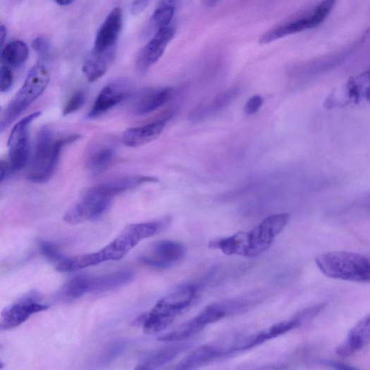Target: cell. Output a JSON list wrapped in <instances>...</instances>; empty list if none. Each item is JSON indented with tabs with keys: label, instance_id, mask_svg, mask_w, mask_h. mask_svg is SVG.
Instances as JSON below:
<instances>
[{
	"label": "cell",
	"instance_id": "obj_21",
	"mask_svg": "<svg viewBox=\"0 0 370 370\" xmlns=\"http://www.w3.org/2000/svg\"><path fill=\"white\" fill-rule=\"evenodd\" d=\"M135 278L132 271H119L99 276H90L88 293L117 290L128 285Z\"/></svg>",
	"mask_w": 370,
	"mask_h": 370
},
{
	"label": "cell",
	"instance_id": "obj_40",
	"mask_svg": "<svg viewBox=\"0 0 370 370\" xmlns=\"http://www.w3.org/2000/svg\"><path fill=\"white\" fill-rule=\"evenodd\" d=\"M7 37V30L4 25H1L0 26V41H1V47L2 48L4 46L5 41Z\"/></svg>",
	"mask_w": 370,
	"mask_h": 370
},
{
	"label": "cell",
	"instance_id": "obj_8",
	"mask_svg": "<svg viewBox=\"0 0 370 370\" xmlns=\"http://www.w3.org/2000/svg\"><path fill=\"white\" fill-rule=\"evenodd\" d=\"M290 219L288 214L271 215L249 233V246L246 257L253 258L266 251L288 226Z\"/></svg>",
	"mask_w": 370,
	"mask_h": 370
},
{
	"label": "cell",
	"instance_id": "obj_2",
	"mask_svg": "<svg viewBox=\"0 0 370 370\" xmlns=\"http://www.w3.org/2000/svg\"><path fill=\"white\" fill-rule=\"evenodd\" d=\"M197 289L195 285L182 286L160 300L149 313L137 319L147 334H156L172 324L194 302Z\"/></svg>",
	"mask_w": 370,
	"mask_h": 370
},
{
	"label": "cell",
	"instance_id": "obj_33",
	"mask_svg": "<svg viewBox=\"0 0 370 370\" xmlns=\"http://www.w3.org/2000/svg\"><path fill=\"white\" fill-rule=\"evenodd\" d=\"M124 341L120 340L111 345L102 354L101 362L102 364H109L117 359L125 349Z\"/></svg>",
	"mask_w": 370,
	"mask_h": 370
},
{
	"label": "cell",
	"instance_id": "obj_43",
	"mask_svg": "<svg viewBox=\"0 0 370 370\" xmlns=\"http://www.w3.org/2000/svg\"><path fill=\"white\" fill-rule=\"evenodd\" d=\"M19 1H22V0H19Z\"/></svg>",
	"mask_w": 370,
	"mask_h": 370
},
{
	"label": "cell",
	"instance_id": "obj_14",
	"mask_svg": "<svg viewBox=\"0 0 370 370\" xmlns=\"http://www.w3.org/2000/svg\"><path fill=\"white\" fill-rule=\"evenodd\" d=\"M123 27V11L113 8L106 18L97 32L94 49L105 51L116 49Z\"/></svg>",
	"mask_w": 370,
	"mask_h": 370
},
{
	"label": "cell",
	"instance_id": "obj_35",
	"mask_svg": "<svg viewBox=\"0 0 370 370\" xmlns=\"http://www.w3.org/2000/svg\"><path fill=\"white\" fill-rule=\"evenodd\" d=\"M32 47L41 59H46L51 51L49 41L43 36L38 37L33 41Z\"/></svg>",
	"mask_w": 370,
	"mask_h": 370
},
{
	"label": "cell",
	"instance_id": "obj_30",
	"mask_svg": "<svg viewBox=\"0 0 370 370\" xmlns=\"http://www.w3.org/2000/svg\"><path fill=\"white\" fill-rule=\"evenodd\" d=\"M350 81L357 100L359 101L364 98L370 102V70L357 78H351Z\"/></svg>",
	"mask_w": 370,
	"mask_h": 370
},
{
	"label": "cell",
	"instance_id": "obj_31",
	"mask_svg": "<svg viewBox=\"0 0 370 370\" xmlns=\"http://www.w3.org/2000/svg\"><path fill=\"white\" fill-rule=\"evenodd\" d=\"M87 99V95L82 90L75 92L66 101L63 113L64 116L72 115V113L80 109Z\"/></svg>",
	"mask_w": 370,
	"mask_h": 370
},
{
	"label": "cell",
	"instance_id": "obj_4",
	"mask_svg": "<svg viewBox=\"0 0 370 370\" xmlns=\"http://www.w3.org/2000/svg\"><path fill=\"white\" fill-rule=\"evenodd\" d=\"M50 80L48 68L36 64L27 73L21 88L6 108L0 128L4 131L44 93Z\"/></svg>",
	"mask_w": 370,
	"mask_h": 370
},
{
	"label": "cell",
	"instance_id": "obj_32",
	"mask_svg": "<svg viewBox=\"0 0 370 370\" xmlns=\"http://www.w3.org/2000/svg\"><path fill=\"white\" fill-rule=\"evenodd\" d=\"M39 249L44 257L51 263L61 262L65 259L58 247L47 241H41Z\"/></svg>",
	"mask_w": 370,
	"mask_h": 370
},
{
	"label": "cell",
	"instance_id": "obj_7",
	"mask_svg": "<svg viewBox=\"0 0 370 370\" xmlns=\"http://www.w3.org/2000/svg\"><path fill=\"white\" fill-rule=\"evenodd\" d=\"M41 113V111L34 112L14 125L8 140L6 159L9 175L20 172L30 160V128Z\"/></svg>",
	"mask_w": 370,
	"mask_h": 370
},
{
	"label": "cell",
	"instance_id": "obj_20",
	"mask_svg": "<svg viewBox=\"0 0 370 370\" xmlns=\"http://www.w3.org/2000/svg\"><path fill=\"white\" fill-rule=\"evenodd\" d=\"M234 352L233 348L226 349L214 345H204L188 354L177 368L180 369L198 368Z\"/></svg>",
	"mask_w": 370,
	"mask_h": 370
},
{
	"label": "cell",
	"instance_id": "obj_27",
	"mask_svg": "<svg viewBox=\"0 0 370 370\" xmlns=\"http://www.w3.org/2000/svg\"><path fill=\"white\" fill-rule=\"evenodd\" d=\"M103 263L99 252L80 254L75 257L65 259L56 266L59 272H73L94 266Z\"/></svg>",
	"mask_w": 370,
	"mask_h": 370
},
{
	"label": "cell",
	"instance_id": "obj_17",
	"mask_svg": "<svg viewBox=\"0 0 370 370\" xmlns=\"http://www.w3.org/2000/svg\"><path fill=\"white\" fill-rule=\"evenodd\" d=\"M370 344V315L362 319L336 349L340 357L352 356Z\"/></svg>",
	"mask_w": 370,
	"mask_h": 370
},
{
	"label": "cell",
	"instance_id": "obj_16",
	"mask_svg": "<svg viewBox=\"0 0 370 370\" xmlns=\"http://www.w3.org/2000/svg\"><path fill=\"white\" fill-rule=\"evenodd\" d=\"M173 88L150 89L140 93L134 104V111L137 116H147L158 110L173 99Z\"/></svg>",
	"mask_w": 370,
	"mask_h": 370
},
{
	"label": "cell",
	"instance_id": "obj_11",
	"mask_svg": "<svg viewBox=\"0 0 370 370\" xmlns=\"http://www.w3.org/2000/svg\"><path fill=\"white\" fill-rule=\"evenodd\" d=\"M47 309V306L39 302L35 293L25 295L4 310L0 323L1 329L14 328L25 322L35 313Z\"/></svg>",
	"mask_w": 370,
	"mask_h": 370
},
{
	"label": "cell",
	"instance_id": "obj_19",
	"mask_svg": "<svg viewBox=\"0 0 370 370\" xmlns=\"http://www.w3.org/2000/svg\"><path fill=\"white\" fill-rule=\"evenodd\" d=\"M115 58L116 49L105 51L93 49L83 62L82 73L90 82H95L106 74Z\"/></svg>",
	"mask_w": 370,
	"mask_h": 370
},
{
	"label": "cell",
	"instance_id": "obj_28",
	"mask_svg": "<svg viewBox=\"0 0 370 370\" xmlns=\"http://www.w3.org/2000/svg\"><path fill=\"white\" fill-rule=\"evenodd\" d=\"M238 90L237 89L230 90L218 95L212 101L206 105L197 107L192 113V120H199L212 113L211 112L218 111L229 104L237 97Z\"/></svg>",
	"mask_w": 370,
	"mask_h": 370
},
{
	"label": "cell",
	"instance_id": "obj_22",
	"mask_svg": "<svg viewBox=\"0 0 370 370\" xmlns=\"http://www.w3.org/2000/svg\"><path fill=\"white\" fill-rule=\"evenodd\" d=\"M316 27L317 26L310 16L273 28V30L262 35L259 39V43L261 45H266L283 37L293 35Z\"/></svg>",
	"mask_w": 370,
	"mask_h": 370
},
{
	"label": "cell",
	"instance_id": "obj_9",
	"mask_svg": "<svg viewBox=\"0 0 370 370\" xmlns=\"http://www.w3.org/2000/svg\"><path fill=\"white\" fill-rule=\"evenodd\" d=\"M175 33V25H171L161 28L153 35L152 39L137 54L136 67L140 72H147L160 60Z\"/></svg>",
	"mask_w": 370,
	"mask_h": 370
},
{
	"label": "cell",
	"instance_id": "obj_15",
	"mask_svg": "<svg viewBox=\"0 0 370 370\" xmlns=\"http://www.w3.org/2000/svg\"><path fill=\"white\" fill-rule=\"evenodd\" d=\"M169 119L170 116L165 117L144 125L128 129L123 135V143L130 148H137L150 143L161 135Z\"/></svg>",
	"mask_w": 370,
	"mask_h": 370
},
{
	"label": "cell",
	"instance_id": "obj_24",
	"mask_svg": "<svg viewBox=\"0 0 370 370\" xmlns=\"http://www.w3.org/2000/svg\"><path fill=\"white\" fill-rule=\"evenodd\" d=\"M178 0H161L154 12L149 25L148 32L154 35L161 28L172 24L175 14Z\"/></svg>",
	"mask_w": 370,
	"mask_h": 370
},
{
	"label": "cell",
	"instance_id": "obj_42",
	"mask_svg": "<svg viewBox=\"0 0 370 370\" xmlns=\"http://www.w3.org/2000/svg\"><path fill=\"white\" fill-rule=\"evenodd\" d=\"M221 1V0H204V5L209 8L215 6Z\"/></svg>",
	"mask_w": 370,
	"mask_h": 370
},
{
	"label": "cell",
	"instance_id": "obj_41",
	"mask_svg": "<svg viewBox=\"0 0 370 370\" xmlns=\"http://www.w3.org/2000/svg\"><path fill=\"white\" fill-rule=\"evenodd\" d=\"M54 1L61 6H67L71 5L74 0H54Z\"/></svg>",
	"mask_w": 370,
	"mask_h": 370
},
{
	"label": "cell",
	"instance_id": "obj_13",
	"mask_svg": "<svg viewBox=\"0 0 370 370\" xmlns=\"http://www.w3.org/2000/svg\"><path fill=\"white\" fill-rule=\"evenodd\" d=\"M130 94L129 88L123 84H108L97 96L88 118L95 119L104 116L111 109L129 98Z\"/></svg>",
	"mask_w": 370,
	"mask_h": 370
},
{
	"label": "cell",
	"instance_id": "obj_6",
	"mask_svg": "<svg viewBox=\"0 0 370 370\" xmlns=\"http://www.w3.org/2000/svg\"><path fill=\"white\" fill-rule=\"evenodd\" d=\"M113 198L105 195L96 185L82 195L66 213L63 220L70 225L99 220L108 213Z\"/></svg>",
	"mask_w": 370,
	"mask_h": 370
},
{
	"label": "cell",
	"instance_id": "obj_23",
	"mask_svg": "<svg viewBox=\"0 0 370 370\" xmlns=\"http://www.w3.org/2000/svg\"><path fill=\"white\" fill-rule=\"evenodd\" d=\"M209 247L218 249L227 255H247L249 246L248 233L238 232L236 234L221 239H216L209 242Z\"/></svg>",
	"mask_w": 370,
	"mask_h": 370
},
{
	"label": "cell",
	"instance_id": "obj_39",
	"mask_svg": "<svg viewBox=\"0 0 370 370\" xmlns=\"http://www.w3.org/2000/svg\"><path fill=\"white\" fill-rule=\"evenodd\" d=\"M326 364L331 366H333L338 369H354V366H350L347 364L340 363L338 362H335V361H328Z\"/></svg>",
	"mask_w": 370,
	"mask_h": 370
},
{
	"label": "cell",
	"instance_id": "obj_10",
	"mask_svg": "<svg viewBox=\"0 0 370 370\" xmlns=\"http://www.w3.org/2000/svg\"><path fill=\"white\" fill-rule=\"evenodd\" d=\"M118 153L116 142L109 138L94 140L85 154V165L93 175L104 173L115 160Z\"/></svg>",
	"mask_w": 370,
	"mask_h": 370
},
{
	"label": "cell",
	"instance_id": "obj_18",
	"mask_svg": "<svg viewBox=\"0 0 370 370\" xmlns=\"http://www.w3.org/2000/svg\"><path fill=\"white\" fill-rule=\"evenodd\" d=\"M302 325V323L297 316L292 319L274 324L270 328L242 341L240 345L237 346L236 352L245 351L260 346L265 343L266 341L285 334Z\"/></svg>",
	"mask_w": 370,
	"mask_h": 370
},
{
	"label": "cell",
	"instance_id": "obj_26",
	"mask_svg": "<svg viewBox=\"0 0 370 370\" xmlns=\"http://www.w3.org/2000/svg\"><path fill=\"white\" fill-rule=\"evenodd\" d=\"M28 48L22 40H14L6 44L2 49V65L9 68H19L28 58Z\"/></svg>",
	"mask_w": 370,
	"mask_h": 370
},
{
	"label": "cell",
	"instance_id": "obj_34",
	"mask_svg": "<svg viewBox=\"0 0 370 370\" xmlns=\"http://www.w3.org/2000/svg\"><path fill=\"white\" fill-rule=\"evenodd\" d=\"M335 5V0H325L316 9L314 13L311 15L313 20L316 25H319L329 15Z\"/></svg>",
	"mask_w": 370,
	"mask_h": 370
},
{
	"label": "cell",
	"instance_id": "obj_37",
	"mask_svg": "<svg viewBox=\"0 0 370 370\" xmlns=\"http://www.w3.org/2000/svg\"><path fill=\"white\" fill-rule=\"evenodd\" d=\"M264 103L263 99L259 95H256L251 97L246 103L245 106V112L247 116H252L256 112H258Z\"/></svg>",
	"mask_w": 370,
	"mask_h": 370
},
{
	"label": "cell",
	"instance_id": "obj_25",
	"mask_svg": "<svg viewBox=\"0 0 370 370\" xmlns=\"http://www.w3.org/2000/svg\"><path fill=\"white\" fill-rule=\"evenodd\" d=\"M187 347L188 345L183 343L161 349L138 364L135 369H157L174 359Z\"/></svg>",
	"mask_w": 370,
	"mask_h": 370
},
{
	"label": "cell",
	"instance_id": "obj_38",
	"mask_svg": "<svg viewBox=\"0 0 370 370\" xmlns=\"http://www.w3.org/2000/svg\"><path fill=\"white\" fill-rule=\"evenodd\" d=\"M150 0H133L130 13L132 16H137L143 13L148 7Z\"/></svg>",
	"mask_w": 370,
	"mask_h": 370
},
{
	"label": "cell",
	"instance_id": "obj_5",
	"mask_svg": "<svg viewBox=\"0 0 370 370\" xmlns=\"http://www.w3.org/2000/svg\"><path fill=\"white\" fill-rule=\"evenodd\" d=\"M169 223L170 218H164L128 225L117 238L99 251L102 261L121 260L142 240L164 231Z\"/></svg>",
	"mask_w": 370,
	"mask_h": 370
},
{
	"label": "cell",
	"instance_id": "obj_29",
	"mask_svg": "<svg viewBox=\"0 0 370 370\" xmlns=\"http://www.w3.org/2000/svg\"><path fill=\"white\" fill-rule=\"evenodd\" d=\"M90 276H80L67 282L61 295L67 300H75L88 293Z\"/></svg>",
	"mask_w": 370,
	"mask_h": 370
},
{
	"label": "cell",
	"instance_id": "obj_36",
	"mask_svg": "<svg viewBox=\"0 0 370 370\" xmlns=\"http://www.w3.org/2000/svg\"><path fill=\"white\" fill-rule=\"evenodd\" d=\"M13 74L11 68L1 66V92L6 93L9 92L13 85Z\"/></svg>",
	"mask_w": 370,
	"mask_h": 370
},
{
	"label": "cell",
	"instance_id": "obj_12",
	"mask_svg": "<svg viewBox=\"0 0 370 370\" xmlns=\"http://www.w3.org/2000/svg\"><path fill=\"white\" fill-rule=\"evenodd\" d=\"M185 254V248L182 244L162 240L154 245L151 255L143 256L140 261L156 269H167L181 261Z\"/></svg>",
	"mask_w": 370,
	"mask_h": 370
},
{
	"label": "cell",
	"instance_id": "obj_3",
	"mask_svg": "<svg viewBox=\"0 0 370 370\" xmlns=\"http://www.w3.org/2000/svg\"><path fill=\"white\" fill-rule=\"evenodd\" d=\"M326 276L354 282H370V261L359 254L350 252H329L316 260Z\"/></svg>",
	"mask_w": 370,
	"mask_h": 370
},
{
	"label": "cell",
	"instance_id": "obj_1",
	"mask_svg": "<svg viewBox=\"0 0 370 370\" xmlns=\"http://www.w3.org/2000/svg\"><path fill=\"white\" fill-rule=\"evenodd\" d=\"M78 134L58 135L44 128L38 133L26 178L34 183H45L54 175L63 149L80 139Z\"/></svg>",
	"mask_w": 370,
	"mask_h": 370
}]
</instances>
